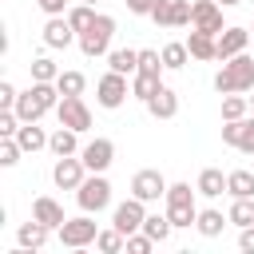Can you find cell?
Returning a JSON list of instances; mask_svg holds the SVG:
<instances>
[{"label":"cell","mask_w":254,"mask_h":254,"mask_svg":"<svg viewBox=\"0 0 254 254\" xmlns=\"http://www.w3.org/2000/svg\"><path fill=\"white\" fill-rule=\"evenodd\" d=\"M214 91L218 95H230V91H254V56H246V52H238V56H230L226 64H222V71L214 75Z\"/></svg>","instance_id":"1"},{"label":"cell","mask_w":254,"mask_h":254,"mask_svg":"<svg viewBox=\"0 0 254 254\" xmlns=\"http://www.w3.org/2000/svg\"><path fill=\"white\" fill-rule=\"evenodd\" d=\"M194 190H198V187H194ZM194 190H190V183H171V187H167V218H171L175 226H194V218H198Z\"/></svg>","instance_id":"2"},{"label":"cell","mask_w":254,"mask_h":254,"mask_svg":"<svg viewBox=\"0 0 254 254\" xmlns=\"http://www.w3.org/2000/svg\"><path fill=\"white\" fill-rule=\"evenodd\" d=\"M111 36H115V20L111 16H95V24L87 28V32H79V52L87 56V60H95V56H107V48H111Z\"/></svg>","instance_id":"3"},{"label":"cell","mask_w":254,"mask_h":254,"mask_svg":"<svg viewBox=\"0 0 254 254\" xmlns=\"http://www.w3.org/2000/svg\"><path fill=\"white\" fill-rule=\"evenodd\" d=\"M75 202H79V210H87V214H99V210L111 202V183H107L103 175H95V171H91V179H83V183H79V190H75Z\"/></svg>","instance_id":"4"},{"label":"cell","mask_w":254,"mask_h":254,"mask_svg":"<svg viewBox=\"0 0 254 254\" xmlns=\"http://www.w3.org/2000/svg\"><path fill=\"white\" fill-rule=\"evenodd\" d=\"M127 75L123 71H107L99 83H95V99H99V107H107V111H115V107H123V99H127Z\"/></svg>","instance_id":"5"},{"label":"cell","mask_w":254,"mask_h":254,"mask_svg":"<svg viewBox=\"0 0 254 254\" xmlns=\"http://www.w3.org/2000/svg\"><path fill=\"white\" fill-rule=\"evenodd\" d=\"M95 238H99V230H95V222L87 218V210H83L79 218H67V222L60 226V242L71 246V250H83V246L95 242Z\"/></svg>","instance_id":"6"},{"label":"cell","mask_w":254,"mask_h":254,"mask_svg":"<svg viewBox=\"0 0 254 254\" xmlns=\"http://www.w3.org/2000/svg\"><path fill=\"white\" fill-rule=\"evenodd\" d=\"M190 28L210 32V36H222V4L218 0H194L190 4Z\"/></svg>","instance_id":"7"},{"label":"cell","mask_w":254,"mask_h":254,"mask_svg":"<svg viewBox=\"0 0 254 254\" xmlns=\"http://www.w3.org/2000/svg\"><path fill=\"white\" fill-rule=\"evenodd\" d=\"M79 159H83V167H87V171L103 175V171L115 163V143H111V139H91V143H83V147H79Z\"/></svg>","instance_id":"8"},{"label":"cell","mask_w":254,"mask_h":254,"mask_svg":"<svg viewBox=\"0 0 254 254\" xmlns=\"http://www.w3.org/2000/svg\"><path fill=\"white\" fill-rule=\"evenodd\" d=\"M131 194L143 198V202H159V198H167V179H163L155 167H147V171H139V175L131 179Z\"/></svg>","instance_id":"9"},{"label":"cell","mask_w":254,"mask_h":254,"mask_svg":"<svg viewBox=\"0 0 254 254\" xmlns=\"http://www.w3.org/2000/svg\"><path fill=\"white\" fill-rule=\"evenodd\" d=\"M56 115H60V123L71 127V131H87V127H91V111H87V103H83L79 95H64L60 107H56Z\"/></svg>","instance_id":"10"},{"label":"cell","mask_w":254,"mask_h":254,"mask_svg":"<svg viewBox=\"0 0 254 254\" xmlns=\"http://www.w3.org/2000/svg\"><path fill=\"white\" fill-rule=\"evenodd\" d=\"M83 171H87V167H83V159H75V155H64V159H56V167H52V179H56V187H60V190H79V183L87 179Z\"/></svg>","instance_id":"11"},{"label":"cell","mask_w":254,"mask_h":254,"mask_svg":"<svg viewBox=\"0 0 254 254\" xmlns=\"http://www.w3.org/2000/svg\"><path fill=\"white\" fill-rule=\"evenodd\" d=\"M147 202L143 198H127V202H119L115 206V214H111V226H119L123 234H135V230H143V218H147V210H143Z\"/></svg>","instance_id":"12"},{"label":"cell","mask_w":254,"mask_h":254,"mask_svg":"<svg viewBox=\"0 0 254 254\" xmlns=\"http://www.w3.org/2000/svg\"><path fill=\"white\" fill-rule=\"evenodd\" d=\"M75 36L79 32L67 24V16H48V24H44V44L48 48H67Z\"/></svg>","instance_id":"13"},{"label":"cell","mask_w":254,"mask_h":254,"mask_svg":"<svg viewBox=\"0 0 254 254\" xmlns=\"http://www.w3.org/2000/svg\"><path fill=\"white\" fill-rule=\"evenodd\" d=\"M32 218H40L44 226H52V230H60L67 218H64V206L56 202V198H48V194H40L36 202H32Z\"/></svg>","instance_id":"14"},{"label":"cell","mask_w":254,"mask_h":254,"mask_svg":"<svg viewBox=\"0 0 254 254\" xmlns=\"http://www.w3.org/2000/svg\"><path fill=\"white\" fill-rule=\"evenodd\" d=\"M246 44H250L246 28H222V36H218V60H230V56L246 52Z\"/></svg>","instance_id":"15"},{"label":"cell","mask_w":254,"mask_h":254,"mask_svg":"<svg viewBox=\"0 0 254 254\" xmlns=\"http://www.w3.org/2000/svg\"><path fill=\"white\" fill-rule=\"evenodd\" d=\"M187 48H190V60H218V36L210 32H190L187 36Z\"/></svg>","instance_id":"16"},{"label":"cell","mask_w":254,"mask_h":254,"mask_svg":"<svg viewBox=\"0 0 254 254\" xmlns=\"http://www.w3.org/2000/svg\"><path fill=\"white\" fill-rule=\"evenodd\" d=\"M147 111H151L155 119H175V111H179V95H175V91L163 83V87H159V91L147 99Z\"/></svg>","instance_id":"17"},{"label":"cell","mask_w":254,"mask_h":254,"mask_svg":"<svg viewBox=\"0 0 254 254\" xmlns=\"http://www.w3.org/2000/svg\"><path fill=\"white\" fill-rule=\"evenodd\" d=\"M194 187H198V194H202V198H218V194L226 190V175H222L218 167H206V171L198 175V183H194Z\"/></svg>","instance_id":"18"},{"label":"cell","mask_w":254,"mask_h":254,"mask_svg":"<svg viewBox=\"0 0 254 254\" xmlns=\"http://www.w3.org/2000/svg\"><path fill=\"white\" fill-rule=\"evenodd\" d=\"M48 234H52V226H44L40 218H32V222H24V226H20V234H16V238H20V246L40 250V246L48 242Z\"/></svg>","instance_id":"19"},{"label":"cell","mask_w":254,"mask_h":254,"mask_svg":"<svg viewBox=\"0 0 254 254\" xmlns=\"http://www.w3.org/2000/svg\"><path fill=\"white\" fill-rule=\"evenodd\" d=\"M226 194L230 198H254V171H230L226 175Z\"/></svg>","instance_id":"20"},{"label":"cell","mask_w":254,"mask_h":254,"mask_svg":"<svg viewBox=\"0 0 254 254\" xmlns=\"http://www.w3.org/2000/svg\"><path fill=\"white\" fill-rule=\"evenodd\" d=\"M107 64H111V71L135 75L139 71V52L135 48H115V52H107Z\"/></svg>","instance_id":"21"},{"label":"cell","mask_w":254,"mask_h":254,"mask_svg":"<svg viewBox=\"0 0 254 254\" xmlns=\"http://www.w3.org/2000/svg\"><path fill=\"white\" fill-rule=\"evenodd\" d=\"M75 135H79V131H71V127H64V123H60V131H56V135L48 139V147H52V155H56V159H64V155H75V151H79V143H75Z\"/></svg>","instance_id":"22"},{"label":"cell","mask_w":254,"mask_h":254,"mask_svg":"<svg viewBox=\"0 0 254 254\" xmlns=\"http://www.w3.org/2000/svg\"><path fill=\"white\" fill-rule=\"evenodd\" d=\"M226 222H230V218H222V210H198V218H194V226H198L202 238H218Z\"/></svg>","instance_id":"23"},{"label":"cell","mask_w":254,"mask_h":254,"mask_svg":"<svg viewBox=\"0 0 254 254\" xmlns=\"http://www.w3.org/2000/svg\"><path fill=\"white\" fill-rule=\"evenodd\" d=\"M159 87H163V83H159V75H151V71H135V75H131V95L143 99V103H147Z\"/></svg>","instance_id":"24"},{"label":"cell","mask_w":254,"mask_h":254,"mask_svg":"<svg viewBox=\"0 0 254 254\" xmlns=\"http://www.w3.org/2000/svg\"><path fill=\"white\" fill-rule=\"evenodd\" d=\"M48 139H52V135H44L36 123H20V131H16V143H20L24 151H40V147H48Z\"/></svg>","instance_id":"25"},{"label":"cell","mask_w":254,"mask_h":254,"mask_svg":"<svg viewBox=\"0 0 254 254\" xmlns=\"http://www.w3.org/2000/svg\"><path fill=\"white\" fill-rule=\"evenodd\" d=\"M246 111H250V95H242V91L222 95V119H246Z\"/></svg>","instance_id":"26"},{"label":"cell","mask_w":254,"mask_h":254,"mask_svg":"<svg viewBox=\"0 0 254 254\" xmlns=\"http://www.w3.org/2000/svg\"><path fill=\"white\" fill-rule=\"evenodd\" d=\"M95 16H99V12H95L91 4H83V0H79L75 8H67V24H71L75 32H87V28L95 24Z\"/></svg>","instance_id":"27"},{"label":"cell","mask_w":254,"mask_h":254,"mask_svg":"<svg viewBox=\"0 0 254 254\" xmlns=\"http://www.w3.org/2000/svg\"><path fill=\"white\" fill-rule=\"evenodd\" d=\"M171 230H175V222H171L167 214H147V218H143V234H151L155 242H167Z\"/></svg>","instance_id":"28"},{"label":"cell","mask_w":254,"mask_h":254,"mask_svg":"<svg viewBox=\"0 0 254 254\" xmlns=\"http://www.w3.org/2000/svg\"><path fill=\"white\" fill-rule=\"evenodd\" d=\"M187 60H190V48L187 44H163V67L179 71V67H187Z\"/></svg>","instance_id":"29"},{"label":"cell","mask_w":254,"mask_h":254,"mask_svg":"<svg viewBox=\"0 0 254 254\" xmlns=\"http://www.w3.org/2000/svg\"><path fill=\"white\" fill-rule=\"evenodd\" d=\"M32 79H36V83H56V79H60V67H56V60H52V56H40V60H32Z\"/></svg>","instance_id":"30"},{"label":"cell","mask_w":254,"mask_h":254,"mask_svg":"<svg viewBox=\"0 0 254 254\" xmlns=\"http://www.w3.org/2000/svg\"><path fill=\"white\" fill-rule=\"evenodd\" d=\"M95 246H99L103 254H119V250L127 246V234H123L119 226H111V230H99V238H95Z\"/></svg>","instance_id":"31"},{"label":"cell","mask_w":254,"mask_h":254,"mask_svg":"<svg viewBox=\"0 0 254 254\" xmlns=\"http://www.w3.org/2000/svg\"><path fill=\"white\" fill-rule=\"evenodd\" d=\"M56 87H60V95H83L87 79H83V71H60Z\"/></svg>","instance_id":"32"},{"label":"cell","mask_w":254,"mask_h":254,"mask_svg":"<svg viewBox=\"0 0 254 254\" xmlns=\"http://www.w3.org/2000/svg\"><path fill=\"white\" fill-rule=\"evenodd\" d=\"M234 226H254V198H234L230 214H226Z\"/></svg>","instance_id":"33"},{"label":"cell","mask_w":254,"mask_h":254,"mask_svg":"<svg viewBox=\"0 0 254 254\" xmlns=\"http://www.w3.org/2000/svg\"><path fill=\"white\" fill-rule=\"evenodd\" d=\"M20 155H24V147L16 143V135L0 139V167H16V163H20Z\"/></svg>","instance_id":"34"},{"label":"cell","mask_w":254,"mask_h":254,"mask_svg":"<svg viewBox=\"0 0 254 254\" xmlns=\"http://www.w3.org/2000/svg\"><path fill=\"white\" fill-rule=\"evenodd\" d=\"M242 155H254V115L242 119V131H238V143H234Z\"/></svg>","instance_id":"35"},{"label":"cell","mask_w":254,"mask_h":254,"mask_svg":"<svg viewBox=\"0 0 254 254\" xmlns=\"http://www.w3.org/2000/svg\"><path fill=\"white\" fill-rule=\"evenodd\" d=\"M139 71H151V75H159L163 71V52H139Z\"/></svg>","instance_id":"36"},{"label":"cell","mask_w":254,"mask_h":254,"mask_svg":"<svg viewBox=\"0 0 254 254\" xmlns=\"http://www.w3.org/2000/svg\"><path fill=\"white\" fill-rule=\"evenodd\" d=\"M151 246H155V238H151V234H143V230L127 234V254H147Z\"/></svg>","instance_id":"37"},{"label":"cell","mask_w":254,"mask_h":254,"mask_svg":"<svg viewBox=\"0 0 254 254\" xmlns=\"http://www.w3.org/2000/svg\"><path fill=\"white\" fill-rule=\"evenodd\" d=\"M190 24V4L187 0H171V28H183Z\"/></svg>","instance_id":"38"},{"label":"cell","mask_w":254,"mask_h":254,"mask_svg":"<svg viewBox=\"0 0 254 254\" xmlns=\"http://www.w3.org/2000/svg\"><path fill=\"white\" fill-rule=\"evenodd\" d=\"M151 20H155L159 28H171V0H159L155 12H151Z\"/></svg>","instance_id":"39"},{"label":"cell","mask_w":254,"mask_h":254,"mask_svg":"<svg viewBox=\"0 0 254 254\" xmlns=\"http://www.w3.org/2000/svg\"><path fill=\"white\" fill-rule=\"evenodd\" d=\"M155 4H159V0H127V12H135V16H151Z\"/></svg>","instance_id":"40"},{"label":"cell","mask_w":254,"mask_h":254,"mask_svg":"<svg viewBox=\"0 0 254 254\" xmlns=\"http://www.w3.org/2000/svg\"><path fill=\"white\" fill-rule=\"evenodd\" d=\"M16 95H20V91L4 79V83H0V107H16Z\"/></svg>","instance_id":"41"},{"label":"cell","mask_w":254,"mask_h":254,"mask_svg":"<svg viewBox=\"0 0 254 254\" xmlns=\"http://www.w3.org/2000/svg\"><path fill=\"white\" fill-rule=\"evenodd\" d=\"M40 8H44L48 16H64V8H67V0H40Z\"/></svg>","instance_id":"42"},{"label":"cell","mask_w":254,"mask_h":254,"mask_svg":"<svg viewBox=\"0 0 254 254\" xmlns=\"http://www.w3.org/2000/svg\"><path fill=\"white\" fill-rule=\"evenodd\" d=\"M238 246H242L246 254H254V226H242V238H238Z\"/></svg>","instance_id":"43"},{"label":"cell","mask_w":254,"mask_h":254,"mask_svg":"<svg viewBox=\"0 0 254 254\" xmlns=\"http://www.w3.org/2000/svg\"><path fill=\"white\" fill-rule=\"evenodd\" d=\"M218 4H222V8H234V4H242V0H218Z\"/></svg>","instance_id":"44"},{"label":"cell","mask_w":254,"mask_h":254,"mask_svg":"<svg viewBox=\"0 0 254 254\" xmlns=\"http://www.w3.org/2000/svg\"><path fill=\"white\" fill-rule=\"evenodd\" d=\"M250 107H254V95H250Z\"/></svg>","instance_id":"45"},{"label":"cell","mask_w":254,"mask_h":254,"mask_svg":"<svg viewBox=\"0 0 254 254\" xmlns=\"http://www.w3.org/2000/svg\"><path fill=\"white\" fill-rule=\"evenodd\" d=\"M83 4H95V0H83Z\"/></svg>","instance_id":"46"},{"label":"cell","mask_w":254,"mask_h":254,"mask_svg":"<svg viewBox=\"0 0 254 254\" xmlns=\"http://www.w3.org/2000/svg\"><path fill=\"white\" fill-rule=\"evenodd\" d=\"M250 32H254V28H250Z\"/></svg>","instance_id":"47"}]
</instances>
